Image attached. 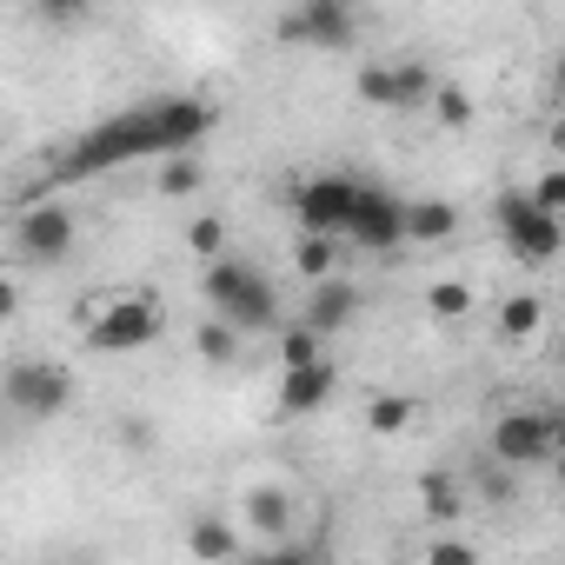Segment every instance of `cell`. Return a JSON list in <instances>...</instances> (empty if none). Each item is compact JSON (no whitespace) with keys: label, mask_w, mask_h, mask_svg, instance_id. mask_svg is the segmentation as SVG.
Here are the masks:
<instances>
[{"label":"cell","mask_w":565,"mask_h":565,"mask_svg":"<svg viewBox=\"0 0 565 565\" xmlns=\"http://www.w3.org/2000/svg\"><path fill=\"white\" fill-rule=\"evenodd\" d=\"M167 153V134H160V100L134 107V114H114L100 127H87L61 160H54V180H94V173H114L127 160H160Z\"/></svg>","instance_id":"6da1fadb"},{"label":"cell","mask_w":565,"mask_h":565,"mask_svg":"<svg viewBox=\"0 0 565 565\" xmlns=\"http://www.w3.org/2000/svg\"><path fill=\"white\" fill-rule=\"evenodd\" d=\"M200 300L233 327V333H273L279 327V294H273V279L246 259H213L206 279H200Z\"/></svg>","instance_id":"7a4b0ae2"},{"label":"cell","mask_w":565,"mask_h":565,"mask_svg":"<svg viewBox=\"0 0 565 565\" xmlns=\"http://www.w3.org/2000/svg\"><path fill=\"white\" fill-rule=\"evenodd\" d=\"M160 300L153 294H114L100 307H81V333H87V353H140L160 340Z\"/></svg>","instance_id":"3957f363"},{"label":"cell","mask_w":565,"mask_h":565,"mask_svg":"<svg viewBox=\"0 0 565 565\" xmlns=\"http://www.w3.org/2000/svg\"><path fill=\"white\" fill-rule=\"evenodd\" d=\"M353 34H360V0H294L279 14V41L287 47L340 54V47H353Z\"/></svg>","instance_id":"277c9868"},{"label":"cell","mask_w":565,"mask_h":565,"mask_svg":"<svg viewBox=\"0 0 565 565\" xmlns=\"http://www.w3.org/2000/svg\"><path fill=\"white\" fill-rule=\"evenodd\" d=\"M74 239H81V220H74L67 206H54V200H34V206L14 220V253H21L28 266H61V259L74 253Z\"/></svg>","instance_id":"5b68a950"},{"label":"cell","mask_w":565,"mask_h":565,"mask_svg":"<svg viewBox=\"0 0 565 565\" xmlns=\"http://www.w3.org/2000/svg\"><path fill=\"white\" fill-rule=\"evenodd\" d=\"M499 233H505V246H512L525 266H545V259L558 253V239H565L558 213H539L525 193H499Z\"/></svg>","instance_id":"8992f818"},{"label":"cell","mask_w":565,"mask_h":565,"mask_svg":"<svg viewBox=\"0 0 565 565\" xmlns=\"http://www.w3.org/2000/svg\"><path fill=\"white\" fill-rule=\"evenodd\" d=\"M340 239H353V246H366V253H393V246H406V233H399V193H386V186L360 180V193H353V213H347Z\"/></svg>","instance_id":"52a82bcc"},{"label":"cell","mask_w":565,"mask_h":565,"mask_svg":"<svg viewBox=\"0 0 565 565\" xmlns=\"http://www.w3.org/2000/svg\"><path fill=\"white\" fill-rule=\"evenodd\" d=\"M8 406H21L28 419H54L74 406V373L54 366V360H28L8 373Z\"/></svg>","instance_id":"ba28073f"},{"label":"cell","mask_w":565,"mask_h":565,"mask_svg":"<svg viewBox=\"0 0 565 565\" xmlns=\"http://www.w3.org/2000/svg\"><path fill=\"white\" fill-rule=\"evenodd\" d=\"M353 193H360L353 173H320V180H307V186L294 193L300 233H333V239H340V226H347V213H353Z\"/></svg>","instance_id":"9c48e42d"},{"label":"cell","mask_w":565,"mask_h":565,"mask_svg":"<svg viewBox=\"0 0 565 565\" xmlns=\"http://www.w3.org/2000/svg\"><path fill=\"white\" fill-rule=\"evenodd\" d=\"M552 446H558L552 413H505V419L492 426V459H499V466H545Z\"/></svg>","instance_id":"30bf717a"},{"label":"cell","mask_w":565,"mask_h":565,"mask_svg":"<svg viewBox=\"0 0 565 565\" xmlns=\"http://www.w3.org/2000/svg\"><path fill=\"white\" fill-rule=\"evenodd\" d=\"M213 100H200V94H167L160 100V134H167V153H186V147H200L206 134H213Z\"/></svg>","instance_id":"8fae6325"},{"label":"cell","mask_w":565,"mask_h":565,"mask_svg":"<svg viewBox=\"0 0 565 565\" xmlns=\"http://www.w3.org/2000/svg\"><path fill=\"white\" fill-rule=\"evenodd\" d=\"M353 313H360V287L353 279H340V273H327V279H313V300H307V327L327 340V333H340V327H353Z\"/></svg>","instance_id":"7c38bea8"},{"label":"cell","mask_w":565,"mask_h":565,"mask_svg":"<svg viewBox=\"0 0 565 565\" xmlns=\"http://www.w3.org/2000/svg\"><path fill=\"white\" fill-rule=\"evenodd\" d=\"M333 366L327 360H307V366H287V373H279V413H320L327 399H333Z\"/></svg>","instance_id":"4fadbf2b"},{"label":"cell","mask_w":565,"mask_h":565,"mask_svg":"<svg viewBox=\"0 0 565 565\" xmlns=\"http://www.w3.org/2000/svg\"><path fill=\"white\" fill-rule=\"evenodd\" d=\"M399 233H406V246H446L459 233V206H446V200H399Z\"/></svg>","instance_id":"5bb4252c"},{"label":"cell","mask_w":565,"mask_h":565,"mask_svg":"<svg viewBox=\"0 0 565 565\" xmlns=\"http://www.w3.org/2000/svg\"><path fill=\"white\" fill-rule=\"evenodd\" d=\"M239 512H246V525H253V532H266V539H279V532H287V525H294V492H287V486H253Z\"/></svg>","instance_id":"9a60e30c"},{"label":"cell","mask_w":565,"mask_h":565,"mask_svg":"<svg viewBox=\"0 0 565 565\" xmlns=\"http://www.w3.org/2000/svg\"><path fill=\"white\" fill-rule=\"evenodd\" d=\"M186 552H193V558H233V552H239V532H233L226 519L200 512V519L186 525Z\"/></svg>","instance_id":"2e32d148"},{"label":"cell","mask_w":565,"mask_h":565,"mask_svg":"<svg viewBox=\"0 0 565 565\" xmlns=\"http://www.w3.org/2000/svg\"><path fill=\"white\" fill-rule=\"evenodd\" d=\"M167 167H160V193L167 200H186V193H200L206 186V167H200V147H186V153H160Z\"/></svg>","instance_id":"e0dca14e"},{"label":"cell","mask_w":565,"mask_h":565,"mask_svg":"<svg viewBox=\"0 0 565 565\" xmlns=\"http://www.w3.org/2000/svg\"><path fill=\"white\" fill-rule=\"evenodd\" d=\"M433 81H439V74H433L426 61H399V67H393V107H399V114H406V107H426Z\"/></svg>","instance_id":"ac0fdd59"},{"label":"cell","mask_w":565,"mask_h":565,"mask_svg":"<svg viewBox=\"0 0 565 565\" xmlns=\"http://www.w3.org/2000/svg\"><path fill=\"white\" fill-rule=\"evenodd\" d=\"M539 327H545V300L519 294V300H505V307H499V333H505L512 347H519V340H532Z\"/></svg>","instance_id":"d6986e66"},{"label":"cell","mask_w":565,"mask_h":565,"mask_svg":"<svg viewBox=\"0 0 565 565\" xmlns=\"http://www.w3.org/2000/svg\"><path fill=\"white\" fill-rule=\"evenodd\" d=\"M413 413H419V406H413L406 393H380V399L366 406V426H373L380 439H399V433L413 426Z\"/></svg>","instance_id":"ffe728a7"},{"label":"cell","mask_w":565,"mask_h":565,"mask_svg":"<svg viewBox=\"0 0 565 565\" xmlns=\"http://www.w3.org/2000/svg\"><path fill=\"white\" fill-rule=\"evenodd\" d=\"M193 347H200V360H206V366H226V360H233V353L246 347V333H233V327H226V320L213 313V320H206V327L193 333Z\"/></svg>","instance_id":"44dd1931"},{"label":"cell","mask_w":565,"mask_h":565,"mask_svg":"<svg viewBox=\"0 0 565 565\" xmlns=\"http://www.w3.org/2000/svg\"><path fill=\"white\" fill-rule=\"evenodd\" d=\"M426 107H433V120H439V127H472V94H466V87H446V81H433Z\"/></svg>","instance_id":"7402d4cb"},{"label":"cell","mask_w":565,"mask_h":565,"mask_svg":"<svg viewBox=\"0 0 565 565\" xmlns=\"http://www.w3.org/2000/svg\"><path fill=\"white\" fill-rule=\"evenodd\" d=\"M294 266H300L307 279H327V273L340 266V246H333V233H307V239L294 246Z\"/></svg>","instance_id":"603a6c76"},{"label":"cell","mask_w":565,"mask_h":565,"mask_svg":"<svg viewBox=\"0 0 565 565\" xmlns=\"http://www.w3.org/2000/svg\"><path fill=\"white\" fill-rule=\"evenodd\" d=\"M426 307H433V320H466L472 313V287L466 279H439V287L426 294Z\"/></svg>","instance_id":"cb8c5ba5"},{"label":"cell","mask_w":565,"mask_h":565,"mask_svg":"<svg viewBox=\"0 0 565 565\" xmlns=\"http://www.w3.org/2000/svg\"><path fill=\"white\" fill-rule=\"evenodd\" d=\"M307 360H320V333L300 320V327L279 333V366H307Z\"/></svg>","instance_id":"d4e9b609"},{"label":"cell","mask_w":565,"mask_h":565,"mask_svg":"<svg viewBox=\"0 0 565 565\" xmlns=\"http://www.w3.org/2000/svg\"><path fill=\"white\" fill-rule=\"evenodd\" d=\"M186 246H193L200 259H220V253H226V220H213V213H200V220L186 226Z\"/></svg>","instance_id":"484cf974"},{"label":"cell","mask_w":565,"mask_h":565,"mask_svg":"<svg viewBox=\"0 0 565 565\" xmlns=\"http://www.w3.org/2000/svg\"><path fill=\"white\" fill-rule=\"evenodd\" d=\"M353 94H360L366 107H393V67H360V74H353Z\"/></svg>","instance_id":"4316f807"},{"label":"cell","mask_w":565,"mask_h":565,"mask_svg":"<svg viewBox=\"0 0 565 565\" xmlns=\"http://www.w3.org/2000/svg\"><path fill=\"white\" fill-rule=\"evenodd\" d=\"M459 505H466L459 486H452L446 472H433V479H426V519H459Z\"/></svg>","instance_id":"83f0119b"},{"label":"cell","mask_w":565,"mask_h":565,"mask_svg":"<svg viewBox=\"0 0 565 565\" xmlns=\"http://www.w3.org/2000/svg\"><path fill=\"white\" fill-rule=\"evenodd\" d=\"M34 14H41L47 28H74V21L94 14V0H34Z\"/></svg>","instance_id":"f1b7e54d"},{"label":"cell","mask_w":565,"mask_h":565,"mask_svg":"<svg viewBox=\"0 0 565 565\" xmlns=\"http://www.w3.org/2000/svg\"><path fill=\"white\" fill-rule=\"evenodd\" d=\"M525 200H532L539 213H558V206H565V173H558V167H552V173H539V186H532Z\"/></svg>","instance_id":"f546056e"},{"label":"cell","mask_w":565,"mask_h":565,"mask_svg":"<svg viewBox=\"0 0 565 565\" xmlns=\"http://www.w3.org/2000/svg\"><path fill=\"white\" fill-rule=\"evenodd\" d=\"M426 558H433V565H472L479 552H472L466 539H439V545H426Z\"/></svg>","instance_id":"4dcf8cb0"},{"label":"cell","mask_w":565,"mask_h":565,"mask_svg":"<svg viewBox=\"0 0 565 565\" xmlns=\"http://www.w3.org/2000/svg\"><path fill=\"white\" fill-rule=\"evenodd\" d=\"M120 439H127V446H153V426H147V419H127Z\"/></svg>","instance_id":"1f68e13d"},{"label":"cell","mask_w":565,"mask_h":565,"mask_svg":"<svg viewBox=\"0 0 565 565\" xmlns=\"http://www.w3.org/2000/svg\"><path fill=\"white\" fill-rule=\"evenodd\" d=\"M14 307H21V287H14V279H8V273H0V320H8Z\"/></svg>","instance_id":"d6a6232c"}]
</instances>
